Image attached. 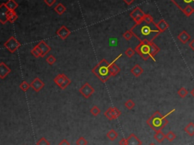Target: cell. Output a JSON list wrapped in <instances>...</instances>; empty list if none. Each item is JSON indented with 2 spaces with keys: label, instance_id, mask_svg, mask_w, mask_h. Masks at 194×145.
Segmentation results:
<instances>
[{
  "label": "cell",
  "instance_id": "1",
  "mask_svg": "<svg viewBox=\"0 0 194 145\" xmlns=\"http://www.w3.org/2000/svg\"><path fill=\"white\" fill-rule=\"evenodd\" d=\"M155 24V22L152 24H147L143 21L140 24H135L130 30L133 37H135L140 43L153 42L154 40L161 34Z\"/></svg>",
  "mask_w": 194,
  "mask_h": 145
},
{
  "label": "cell",
  "instance_id": "2",
  "mask_svg": "<svg viewBox=\"0 0 194 145\" xmlns=\"http://www.w3.org/2000/svg\"><path fill=\"white\" fill-rule=\"evenodd\" d=\"M175 111V110H172L171 111L168 113L165 116H162V113L159 111H156L149 117V119H147L146 123L149 126H150L152 128V130L155 131V132L162 131L166 125L168 123V120L167 119L168 116L171 115Z\"/></svg>",
  "mask_w": 194,
  "mask_h": 145
},
{
  "label": "cell",
  "instance_id": "3",
  "mask_svg": "<svg viewBox=\"0 0 194 145\" xmlns=\"http://www.w3.org/2000/svg\"><path fill=\"white\" fill-rule=\"evenodd\" d=\"M109 66L110 63H108V61L105 59H103L92 69V72L102 82L105 83L106 81H108L110 77H111V74L109 71Z\"/></svg>",
  "mask_w": 194,
  "mask_h": 145
},
{
  "label": "cell",
  "instance_id": "4",
  "mask_svg": "<svg viewBox=\"0 0 194 145\" xmlns=\"http://www.w3.org/2000/svg\"><path fill=\"white\" fill-rule=\"evenodd\" d=\"M135 51L143 60L151 59V47L149 42L140 43L135 47Z\"/></svg>",
  "mask_w": 194,
  "mask_h": 145
},
{
  "label": "cell",
  "instance_id": "5",
  "mask_svg": "<svg viewBox=\"0 0 194 145\" xmlns=\"http://www.w3.org/2000/svg\"><path fill=\"white\" fill-rule=\"evenodd\" d=\"M53 81H54L56 85L61 88V90L65 89L71 83V80H70L65 74H63V73L59 74L56 77H55V78L53 79Z\"/></svg>",
  "mask_w": 194,
  "mask_h": 145
},
{
  "label": "cell",
  "instance_id": "6",
  "mask_svg": "<svg viewBox=\"0 0 194 145\" xmlns=\"http://www.w3.org/2000/svg\"><path fill=\"white\" fill-rule=\"evenodd\" d=\"M20 46H21L20 43L18 40H17V39L15 37H10L9 38V40H6V42L4 43V46L11 53L15 52L16 50L20 47Z\"/></svg>",
  "mask_w": 194,
  "mask_h": 145
},
{
  "label": "cell",
  "instance_id": "7",
  "mask_svg": "<svg viewBox=\"0 0 194 145\" xmlns=\"http://www.w3.org/2000/svg\"><path fill=\"white\" fill-rule=\"evenodd\" d=\"M145 15L146 14L139 7H136L135 9L130 13V18L135 21L136 24H140L143 21Z\"/></svg>",
  "mask_w": 194,
  "mask_h": 145
},
{
  "label": "cell",
  "instance_id": "8",
  "mask_svg": "<svg viewBox=\"0 0 194 145\" xmlns=\"http://www.w3.org/2000/svg\"><path fill=\"white\" fill-rule=\"evenodd\" d=\"M79 92L83 97L86 99L89 98L94 93L95 90L88 82H86L83 86L79 89Z\"/></svg>",
  "mask_w": 194,
  "mask_h": 145
},
{
  "label": "cell",
  "instance_id": "9",
  "mask_svg": "<svg viewBox=\"0 0 194 145\" xmlns=\"http://www.w3.org/2000/svg\"><path fill=\"white\" fill-rule=\"evenodd\" d=\"M181 11H183L186 7L190 5L194 9V0H171Z\"/></svg>",
  "mask_w": 194,
  "mask_h": 145
},
{
  "label": "cell",
  "instance_id": "10",
  "mask_svg": "<svg viewBox=\"0 0 194 145\" xmlns=\"http://www.w3.org/2000/svg\"><path fill=\"white\" fill-rule=\"evenodd\" d=\"M8 12H9V9H7V7L5 6V4H1V6H0V22L2 24H5L7 21H9Z\"/></svg>",
  "mask_w": 194,
  "mask_h": 145
},
{
  "label": "cell",
  "instance_id": "11",
  "mask_svg": "<svg viewBox=\"0 0 194 145\" xmlns=\"http://www.w3.org/2000/svg\"><path fill=\"white\" fill-rule=\"evenodd\" d=\"M56 34H57V36L60 39L64 40L67 37H68L71 35V30L68 27H66L64 25H62L56 31Z\"/></svg>",
  "mask_w": 194,
  "mask_h": 145
},
{
  "label": "cell",
  "instance_id": "12",
  "mask_svg": "<svg viewBox=\"0 0 194 145\" xmlns=\"http://www.w3.org/2000/svg\"><path fill=\"white\" fill-rule=\"evenodd\" d=\"M44 86H45V83L41 81L40 78H37V77L34 78V81L31 84V87L36 92H40L44 88Z\"/></svg>",
  "mask_w": 194,
  "mask_h": 145
},
{
  "label": "cell",
  "instance_id": "13",
  "mask_svg": "<svg viewBox=\"0 0 194 145\" xmlns=\"http://www.w3.org/2000/svg\"><path fill=\"white\" fill-rule=\"evenodd\" d=\"M11 72L10 68L3 62L0 63V78L4 79Z\"/></svg>",
  "mask_w": 194,
  "mask_h": 145
},
{
  "label": "cell",
  "instance_id": "14",
  "mask_svg": "<svg viewBox=\"0 0 194 145\" xmlns=\"http://www.w3.org/2000/svg\"><path fill=\"white\" fill-rule=\"evenodd\" d=\"M127 145H142L141 140L134 134H130L127 138Z\"/></svg>",
  "mask_w": 194,
  "mask_h": 145
},
{
  "label": "cell",
  "instance_id": "15",
  "mask_svg": "<svg viewBox=\"0 0 194 145\" xmlns=\"http://www.w3.org/2000/svg\"><path fill=\"white\" fill-rule=\"evenodd\" d=\"M149 43L151 47V59H152V61L155 62V57L160 52V48L153 42H149Z\"/></svg>",
  "mask_w": 194,
  "mask_h": 145
},
{
  "label": "cell",
  "instance_id": "16",
  "mask_svg": "<svg viewBox=\"0 0 194 145\" xmlns=\"http://www.w3.org/2000/svg\"><path fill=\"white\" fill-rule=\"evenodd\" d=\"M38 45L40 46V47L41 49H42V56H41L42 58L44 57V56H46V55H47L48 53H49V52L52 50V48H51L49 45H47V44H46V43L45 42L44 40L40 41V43H38Z\"/></svg>",
  "mask_w": 194,
  "mask_h": 145
},
{
  "label": "cell",
  "instance_id": "17",
  "mask_svg": "<svg viewBox=\"0 0 194 145\" xmlns=\"http://www.w3.org/2000/svg\"><path fill=\"white\" fill-rule=\"evenodd\" d=\"M177 39L183 44H186L190 39V35L186 30H182L177 36Z\"/></svg>",
  "mask_w": 194,
  "mask_h": 145
},
{
  "label": "cell",
  "instance_id": "18",
  "mask_svg": "<svg viewBox=\"0 0 194 145\" xmlns=\"http://www.w3.org/2000/svg\"><path fill=\"white\" fill-rule=\"evenodd\" d=\"M156 27L159 29L161 33L165 32L166 30L169 27V24L165 19H161L158 23H156Z\"/></svg>",
  "mask_w": 194,
  "mask_h": 145
},
{
  "label": "cell",
  "instance_id": "19",
  "mask_svg": "<svg viewBox=\"0 0 194 145\" xmlns=\"http://www.w3.org/2000/svg\"><path fill=\"white\" fill-rule=\"evenodd\" d=\"M130 72L132 73L133 76H135V77H140L143 73V68L140 66L139 64H136L135 66H133L132 68L131 69H130Z\"/></svg>",
  "mask_w": 194,
  "mask_h": 145
},
{
  "label": "cell",
  "instance_id": "20",
  "mask_svg": "<svg viewBox=\"0 0 194 145\" xmlns=\"http://www.w3.org/2000/svg\"><path fill=\"white\" fill-rule=\"evenodd\" d=\"M109 71H110V73H111V76H115L117 75L118 73H120L121 68L118 67V66H117L115 63H111L109 66Z\"/></svg>",
  "mask_w": 194,
  "mask_h": 145
},
{
  "label": "cell",
  "instance_id": "21",
  "mask_svg": "<svg viewBox=\"0 0 194 145\" xmlns=\"http://www.w3.org/2000/svg\"><path fill=\"white\" fill-rule=\"evenodd\" d=\"M31 54H32L33 56L36 58L41 57L42 55V49H41V48L40 47V46L38 45V44H37V46H34V47L31 49Z\"/></svg>",
  "mask_w": 194,
  "mask_h": 145
},
{
  "label": "cell",
  "instance_id": "22",
  "mask_svg": "<svg viewBox=\"0 0 194 145\" xmlns=\"http://www.w3.org/2000/svg\"><path fill=\"white\" fill-rule=\"evenodd\" d=\"M165 138H166V135H165L162 131L156 132L155 135H154V139H155L158 143H162V142H163V141Z\"/></svg>",
  "mask_w": 194,
  "mask_h": 145
},
{
  "label": "cell",
  "instance_id": "23",
  "mask_svg": "<svg viewBox=\"0 0 194 145\" xmlns=\"http://www.w3.org/2000/svg\"><path fill=\"white\" fill-rule=\"evenodd\" d=\"M184 132L190 137L194 136V123L193 122H190L187 126L184 128Z\"/></svg>",
  "mask_w": 194,
  "mask_h": 145
},
{
  "label": "cell",
  "instance_id": "24",
  "mask_svg": "<svg viewBox=\"0 0 194 145\" xmlns=\"http://www.w3.org/2000/svg\"><path fill=\"white\" fill-rule=\"evenodd\" d=\"M5 6L9 10H15L18 7V4L15 2V0H9L8 2H5Z\"/></svg>",
  "mask_w": 194,
  "mask_h": 145
},
{
  "label": "cell",
  "instance_id": "25",
  "mask_svg": "<svg viewBox=\"0 0 194 145\" xmlns=\"http://www.w3.org/2000/svg\"><path fill=\"white\" fill-rule=\"evenodd\" d=\"M18 18V15L15 10H9L8 12V20L11 23H14Z\"/></svg>",
  "mask_w": 194,
  "mask_h": 145
},
{
  "label": "cell",
  "instance_id": "26",
  "mask_svg": "<svg viewBox=\"0 0 194 145\" xmlns=\"http://www.w3.org/2000/svg\"><path fill=\"white\" fill-rule=\"evenodd\" d=\"M54 11L59 15H62L66 12V7L63 4L59 3L55 7Z\"/></svg>",
  "mask_w": 194,
  "mask_h": 145
},
{
  "label": "cell",
  "instance_id": "27",
  "mask_svg": "<svg viewBox=\"0 0 194 145\" xmlns=\"http://www.w3.org/2000/svg\"><path fill=\"white\" fill-rule=\"evenodd\" d=\"M106 137L109 139L110 141H113L115 139H117V138L118 137V133L114 129H111L109 132H108V133L106 134Z\"/></svg>",
  "mask_w": 194,
  "mask_h": 145
},
{
  "label": "cell",
  "instance_id": "28",
  "mask_svg": "<svg viewBox=\"0 0 194 145\" xmlns=\"http://www.w3.org/2000/svg\"><path fill=\"white\" fill-rule=\"evenodd\" d=\"M182 12L187 17H190V16H191V15L193 14L194 9L192 6H190V5H188V6L186 7L185 9L182 11Z\"/></svg>",
  "mask_w": 194,
  "mask_h": 145
},
{
  "label": "cell",
  "instance_id": "29",
  "mask_svg": "<svg viewBox=\"0 0 194 145\" xmlns=\"http://www.w3.org/2000/svg\"><path fill=\"white\" fill-rule=\"evenodd\" d=\"M122 115V113L117 107H111V116L113 119H116L118 117H120Z\"/></svg>",
  "mask_w": 194,
  "mask_h": 145
},
{
  "label": "cell",
  "instance_id": "30",
  "mask_svg": "<svg viewBox=\"0 0 194 145\" xmlns=\"http://www.w3.org/2000/svg\"><path fill=\"white\" fill-rule=\"evenodd\" d=\"M188 93H189V91H187V88H184V87L181 88L177 91V94L181 98H184L185 96H187L188 95Z\"/></svg>",
  "mask_w": 194,
  "mask_h": 145
},
{
  "label": "cell",
  "instance_id": "31",
  "mask_svg": "<svg viewBox=\"0 0 194 145\" xmlns=\"http://www.w3.org/2000/svg\"><path fill=\"white\" fill-rule=\"evenodd\" d=\"M125 56H127V58H132L136 53L135 49H133L131 47H129L128 49H127L125 50Z\"/></svg>",
  "mask_w": 194,
  "mask_h": 145
},
{
  "label": "cell",
  "instance_id": "32",
  "mask_svg": "<svg viewBox=\"0 0 194 145\" xmlns=\"http://www.w3.org/2000/svg\"><path fill=\"white\" fill-rule=\"evenodd\" d=\"M19 88H20L22 91L25 92V91H27V90H28L30 88H31V85H30V84H28L27 81H24L20 83V85H19Z\"/></svg>",
  "mask_w": 194,
  "mask_h": 145
},
{
  "label": "cell",
  "instance_id": "33",
  "mask_svg": "<svg viewBox=\"0 0 194 145\" xmlns=\"http://www.w3.org/2000/svg\"><path fill=\"white\" fill-rule=\"evenodd\" d=\"M90 113H91L92 115L94 116H97L100 114L101 110H100V109L97 106H93L91 108V110H90Z\"/></svg>",
  "mask_w": 194,
  "mask_h": 145
},
{
  "label": "cell",
  "instance_id": "34",
  "mask_svg": "<svg viewBox=\"0 0 194 145\" xmlns=\"http://www.w3.org/2000/svg\"><path fill=\"white\" fill-rule=\"evenodd\" d=\"M176 138V135L172 132V131H169L166 135V139L169 142H172L174 139Z\"/></svg>",
  "mask_w": 194,
  "mask_h": 145
},
{
  "label": "cell",
  "instance_id": "35",
  "mask_svg": "<svg viewBox=\"0 0 194 145\" xmlns=\"http://www.w3.org/2000/svg\"><path fill=\"white\" fill-rule=\"evenodd\" d=\"M122 36H123V37L124 38L125 40H126L129 41L130 40H131L132 37H133V33H132L131 30H127V31H125Z\"/></svg>",
  "mask_w": 194,
  "mask_h": 145
},
{
  "label": "cell",
  "instance_id": "36",
  "mask_svg": "<svg viewBox=\"0 0 194 145\" xmlns=\"http://www.w3.org/2000/svg\"><path fill=\"white\" fill-rule=\"evenodd\" d=\"M124 106H125V107L127 109V110H132V109H133L134 106H135V103H134L133 100H130H130H127V101L125 102Z\"/></svg>",
  "mask_w": 194,
  "mask_h": 145
},
{
  "label": "cell",
  "instance_id": "37",
  "mask_svg": "<svg viewBox=\"0 0 194 145\" xmlns=\"http://www.w3.org/2000/svg\"><path fill=\"white\" fill-rule=\"evenodd\" d=\"M88 141L83 137H80L76 141V145H87Z\"/></svg>",
  "mask_w": 194,
  "mask_h": 145
},
{
  "label": "cell",
  "instance_id": "38",
  "mask_svg": "<svg viewBox=\"0 0 194 145\" xmlns=\"http://www.w3.org/2000/svg\"><path fill=\"white\" fill-rule=\"evenodd\" d=\"M144 21L147 24H152V23H154L153 18L149 14H146L145 16H144Z\"/></svg>",
  "mask_w": 194,
  "mask_h": 145
},
{
  "label": "cell",
  "instance_id": "39",
  "mask_svg": "<svg viewBox=\"0 0 194 145\" xmlns=\"http://www.w3.org/2000/svg\"><path fill=\"white\" fill-rule=\"evenodd\" d=\"M46 61L48 64L50 65V66H53V65L56 62V59L53 56V55H50V56H49L47 58H46Z\"/></svg>",
  "mask_w": 194,
  "mask_h": 145
},
{
  "label": "cell",
  "instance_id": "40",
  "mask_svg": "<svg viewBox=\"0 0 194 145\" xmlns=\"http://www.w3.org/2000/svg\"><path fill=\"white\" fill-rule=\"evenodd\" d=\"M37 145H50V143L48 141L46 138H41L37 142Z\"/></svg>",
  "mask_w": 194,
  "mask_h": 145
},
{
  "label": "cell",
  "instance_id": "41",
  "mask_svg": "<svg viewBox=\"0 0 194 145\" xmlns=\"http://www.w3.org/2000/svg\"><path fill=\"white\" fill-rule=\"evenodd\" d=\"M104 115H105V116L106 117L108 120H110V121L113 120L112 116H111V107H109V108H108V110L105 112Z\"/></svg>",
  "mask_w": 194,
  "mask_h": 145
},
{
  "label": "cell",
  "instance_id": "42",
  "mask_svg": "<svg viewBox=\"0 0 194 145\" xmlns=\"http://www.w3.org/2000/svg\"><path fill=\"white\" fill-rule=\"evenodd\" d=\"M56 0H44V2L49 7L53 6V5L56 3Z\"/></svg>",
  "mask_w": 194,
  "mask_h": 145
},
{
  "label": "cell",
  "instance_id": "43",
  "mask_svg": "<svg viewBox=\"0 0 194 145\" xmlns=\"http://www.w3.org/2000/svg\"><path fill=\"white\" fill-rule=\"evenodd\" d=\"M119 145H127V138H122L119 141Z\"/></svg>",
  "mask_w": 194,
  "mask_h": 145
},
{
  "label": "cell",
  "instance_id": "44",
  "mask_svg": "<svg viewBox=\"0 0 194 145\" xmlns=\"http://www.w3.org/2000/svg\"><path fill=\"white\" fill-rule=\"evenodd\" d=\"M59 145H71V144H70L69 142L66 140V139H63V140L59 144Z\"/></svg>",
  "mask_w": 194,
  "mask_h": 145
},
{
  "label": "cell",
  "instance_id": "45",
  "mask_svg": "<svg viewBox=\"0 0 194 145\" xmlns=\"http://www.w3.org/2000/svg\"><path fill=\"white\" fill-rule=\"evenodd\" d=\"M189 47L193 51H194V39H193L189 43Z\"/></svg>",
  "mask_w": 194,
  "mask_h": 145
},
{
  "label": "cell",
  "instance_id": "46",
  "mask_svg": "<svg viewBox=\"0 0 194 145\" xmlns=\"http://www.w3.org/2000/svg\"><path fill=\"white\" fill-rule=\"evenodd\" d=\"M123 1L127 4V5H131V4L133 3L134 1H135V0H123Z\"/></svg>",
  "mask_w": 194,
  "mask_h": 145
},
{
  "label": "cell",
  "instance_id": "47",
  "mask_svg": "<svg viewBox=\"0 0 194 145\" xmlns=\"http://www.w3.org/2000/svg\"><path fill=\"white\" fill-rule=\"evenodd\" d=\"M190 94L192 95V96H193V97H194V88H193V89L192 90V91H190Z\"/></svg>",
  "mask_w": 194,
  "mask_h": 145
},
{
  "label": "cell",
  "instance_id": "48",
  "mask_svg": "<svg viewBox=\"0 0 194 145\" xmlns=\"http://www.w3.org/2000/svg\"><path fill=\"white\" fill-rule=\"evenodd\" d=\"M149 145H155V144H154V143H151L150 144H149Z\"/></svg>",
  "mask_w": 194,
  "mask_h": 145
}]
</instances>
